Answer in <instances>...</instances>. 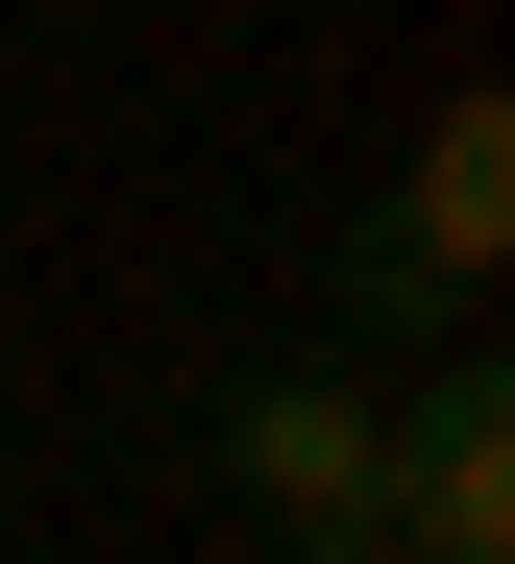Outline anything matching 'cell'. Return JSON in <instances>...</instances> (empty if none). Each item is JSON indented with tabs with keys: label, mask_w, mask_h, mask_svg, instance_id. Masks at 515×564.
I'll list each match as a JSON object with an SVG mask.
<instances>
[{
	"label": "cell",
	"mask_w": 515,
	"mask_h": 564,
	"mask_svg": "<svg viewBox=\"0 0 515 564\" xmlns=\"http://www.w3.org/2000/svg\"><path fill=\"white\" fill-rule=\"evenodd\" d=\"M196 442H222V491H246L294 564H393V393H368V368L294 344V368H246Z\"/></svg>",
	"instance_id": "cell-1"
},
{
	"label": "cell",
	"mask_w": 515,
	"mask_h": 564,
	"mask_svg": "<svg viewBox=\"0 0 515 564\" xmlns=\"http://www.w3.org/2000/svg\"><path fill=\"white\" fill-rule=\"evenodd\" d=\"M393 564H515V368H393Z\"/></svg>",
	"instance_id": "cell-2"
},
{
	"label": "cell",
	"mask_w": 515,
	"mask_h": 564,
	"mask_svg": "<svg viewBox=\"0 0 515 564\" xmlns=\"http://www.w3.org/2000/svg\"><path fill=\"white\" fill-rule=\"evenodd\" d=\"M491 246H515V99H442V123H418V172H393V270L491 319Z\"/></svg>",
	"instance_id": "cell-3"
}]
</instances>
